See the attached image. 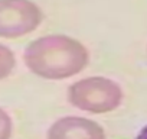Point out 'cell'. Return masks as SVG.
Returning <instances> with one entry per match:
<instances>
[{
    "label": "cell",
    "instance_id": "5b68a950",
    "mask_svg": "<svg viewBox=\"0 0 147 139\" xmlns=\"http://www.w3.org/2000/svg\"><path fill=\"white\" fill-rule=\"evenodd\" d=\"M16 65L15 54L6 46L0 44V80H3L12 74Z\"/></svg>",
    "mask_w": 147,
    "mask_h": 139
},
{
    "label": "cell",
    "instance_id": "277c9868",
    "mask_svg": "<svg viewBox=\"0 0 147 139\" xmlns=\"http://www.w3.org/2000/svg\"><path fill=\"white\" fill-rule=\"evenodd\" d=\"M48 139H105L102 126L80 116L61 117L48 130Z\"/></svg>",
    "mask_w": 147,
    "mask_h": 139
},
{
    "label": "cell",
    "instance_id": "7a4b0ae2",
    "mask_svg": "<svg viewBox=\"0 0 147 139\" xmlns=\"http://www.w3.org/2000/svg\"><path fill=\"white\" fill-rule=\"evenodd\" d=\"M123 100L121 87L105 77H88L75 81L68 89V102L82 112L108 113Z\"/></svg>",
    "mask_w": 147,
    "mask_h": 139
},
{
    "label": "cell",
    "instance_id": "52a82bcc",
    "mask_svg": "<svg viewBox=\"0 0 147 139\" xmlns=\"http://www.w3.org/2000/svg\"><path fill=\"white\" fill-rule=\"evenodd\" d=\"M136 139H147V125L140 130V133L137 135V138H136Z\"/></svg>",
    "mask_w": 147,
    "mask_h": 139
},
{
    "label": "cell",
    "instance_id": "8992f818",
    "mask_svg": "<svg viewBox=\"0 0 147 139\" xmlns=\"http://www.w3.org/2000/svg\"><path fill=\"white\" fill-rule=\"evenodd\" d=\"M13 132V122L12 117L0 109V139H10Z\"/></svg>",
    "mask_w": 147,
    "mask_h": 139
},
{
    "label": "cell",
    "instance_id": "3957f363",
    "mask_svg": "<svg viewBox=\"0 0 147 139\" xmlns=\"http://www.w3.org/2000/svg\"><path fill=\"white\" fill-rule=\"evenodd\" d=\"M43 13L32 0H0V38L25 36L42 23Z\"/></svg>",
    "mask_w": 147,
    "mask_h": 139
},
{
    "label": "cell",
    "instance_id": "6da1fadb",
    "mask_svg": "<svg viewBox=\"0 0 147 139\" xmlns=\"http://www.w3.org/2000/svg\"><path fill=\"white\" fill-rule=\"evenodd\" d=\"M29 71L45 80H65L87 67V48L66 35H46L32 41L23 54Z\"/></svg>",
    "mask_w": 147,
    "mask_h": 139
}]
</instances>
